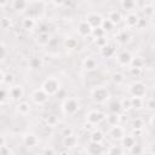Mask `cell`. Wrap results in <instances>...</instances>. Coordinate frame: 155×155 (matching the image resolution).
I'll return each instance as SVG.
<instances>
[{
    "label": "cell",
    "mask_w": 155,
    "mask_h": 155,
    "mask_svg": "<svg viewBox=\"0 0 155 155\" xmlns=\"http://www.w3.org/2000/svg\"><path fill=\"white\" fill-rule=\"evenodd\" d=\"M91 98L97 104H104L110 98V91L105 86H96L91 90Z\"/></svg>",
    "instance_id": "6da1fadb"
},
{
    "label": "cell",
    "mask_w": 155,
    "mask_h": 155,
    "mask_svg": "<svg viewBox=\"0 0 155 155\" xmlns=\"http://www.w3.org/2000/svg\"><path fill=\"white\" fill-rule=\"evenodd\" d=\"M42 90L48 94V96H56L58 93V91L62 88L61 87V82L57 78L54 76H48L44 80V82L41 84Z\"/></svg>",
    "instance_id": "7a4b0ae2"
},
{
    "label": "cell",
    "mask_w": 155,
    "mask_h": 155,
    "mask_svg": "<svg viewBox=\"0 0 155 155\" xmlns=\"http://www.w3.org/2000/svg\"><path fill=\"white\" fill-rule=\"evenodd\" d=\"M80 109V102L74 97H67L62 103V111L65 115H75Z\"/></svg>",
    "instance_id": "3957f363"
},
{
    "label": "cell",
    "mask_w": 155,
    "mask_h": 155,
    "mask_svg": "<svg viewBox=\"0 0 155 155\" xmlns=\"http://www.w3.org/2000/svg\"><path fill=\"white\" fill-rule=\"evenodd\" d=\"M103 120H105V114L101 110H97V109H93V110H90L87 114H86V122L91 126H94V125H99Z\"/></svg>",
    "instance_id": "277c9868"
},
{
    "label": "cell",
    "mask_w": 155,
    "mask_h": 155,
    "mask_svg": "<svg viewBox=\"0 0 155 155\" xmlns=\"http://www.w3.org/2000/svg\"><path fill=\"white\" fill-rule=\"evenodd\" d=\"M128 92H130L131 96H134V97H145L147 86L142 81H133L128 86Z\"/></svg>",
    "instance_id": "5b68a950"
},
{
    "label": "cell",
    "mask_w": 155,
    "mask_h": 155,
    "mask_svg": "<svg viewBox=\"0 0 155 155\" xmlns=\"http://www.w3.org/2000/svg\"><path fill=\"white\" fill-rule=\"evenodd\" d=\"M48 97L50 96L42 90V87L35 88L31 92V94H30V98H31L33 103H35L36 105H44V104H46L47 101H48Z\"/></svg>",
    "instance_id": "8992f818"
},
{
    "label": "cell",
    "mask_w": 155,
    "mask_h": 155,
    "mask_svg": "<svg viewBox=\"0 0 155 155\" xmlns=\"http://www.w3.org/2000/svg\"><path fill=\"white\" fill-rule=\"evenodd\" d=\"M132 58H133V56L131 54L130 51H121V52H119L115 56L116 63L119 65H121V67H128V65H131Z\"/></svg>",
    "instance_id": "52a82bcc"
},
{
    "label": "cell",
    "mask_w": 155,
    "mask_h": 155,
    "mask_svg": "<svg viewBox=\"0 0 155 155\" xmlns=\"http://www.w3.org/2000/svg\"><path fill=\"white\" fill-rule=\"evenodd\" d=\"M103 17L97 13V12H91L88 15H86V21L88 22V24L92 27V28H97V27H101L102 23H103Z\"/></svg>",
    "instance_id": "ba28073f"
},
{
    "label": "cell",
    "mask_w": 155,
    "mask_h": 155,
    "mask_svg": "<svg viewBox=\"0 0 155 155\" xmlns=\"http://www.w3.org/2000/svg\"><path fill=\"white\" fill-rule=\"evenodd\" d=\"M10 97L12 101H19L24 96V88L22 85H12L10 86Z\"/></svg>",
    "instance_id": "9c48e42d"
},
{
    "label": "cell",
    "mask_w": 155,
    "mask_h": 155,
    "mask_svg": "<svg viewBox=\"0 0 155 155\" xmlns=\"http://www.w3.org/2000/svg\"><path fill=\"white\" fill-rule=\"evenodd\" d=\"M109 136H110V138L114 139V140H121V139L124 138V136H125V130H124V127L120 126L119 124H117V125H114V126H111L110 130H109Z\"/></svg>",
    "instance_id": "30bf717a"
},
{
    "label": "cell",
    "mask_w": 155,
    "mask_h": 155,
    "mask_svg": "<svg viewBox=\"0 0 155 155\" xmlns=\"http://www.w3.org/2000/svg\"><path fill=\"white\" fill-rule=\"evenodd\" d=\"M92 27L88 24V22L85 19V21H81L79 24H78V34L82 38H86V36H90L92 34Z\"/></svg>",
    "instance_id": "8fae6325"
},
{
    "label": "cell",
    "mask_w": 155,
    "mask_h": 155,
    "mask_svg": "<svg viewBox=\"0 0 155 155\" xmlns=\"http://www.w3.org/2000/svg\"><path fill=\"white\" fill-rule=\"evenodd\" d=\"M39 137L34 133H25L23 136V144L28 148H34L39 144Z\"/></svg>",
    "instance_id": "7c38bea8"
},
{
    "label": "cell",
    "mask_w": 155,
    "mask_h": 155,
    "mask_svg": "<svg viewBox=\"0 0 155 155\" xmlns=\"http://www.w3.org/2000/svg\"><path fill=\"white\" fill-rule=\"evenodd\" d=\"M139 16L134 12H128L125 17V25L127 28H134L138 25V22H139Z\"/></svg>",
    "instance_id": "4fadbf2b"
},
{
    "label": "cell",
    "mask_w": 155,
    "mask_h": 155,
    "mask_svg": "<svg viewBox=\"0 0 155 155\" xmlns=\"http://www.w3.org/2000/svg\"><path fill=\"white\" fill-rule=\"evenodd\" d=\"M136 144V138L133 137V136H131V134H125L124 136V138L121 139V145H122V148L125 149V150H131V148L133 147Z\"/></svg>",
    "instance_id": "5bb4252c"
},
{
    "label": "cell",
    "mask_w": 155,
    "mask_h": 155,
    "mask_svg": "<svg viewBox=\"0 0 155 155\" xmlns=\"http://www.w3.org/2000/svg\"><path fill=\"white\" fill-rule=\"evenodd\" d=\"M28 65L31 69H41L42 65H44V59L39 56H31L28 59Z\"/></svg>",
    "instance_id": "9a60e30c"
},
{
    "label": "cell",
    "mask_w": 155,
    "mask_h": 155,
    "mask_svg": "<svg viewBox=\"0 0 155 155\" xmlns=\"http://www.w3.org/2000/svg\"><path fill=\"white\" fill-rule=\"evenodd\" d=\"M82 68L86 70V71H92L97 68V61L92 57H86L84 61H82Z\"/></svg>",
    "instance_id": "2e32d148"
},
{
    "label": "cell",
    "mask_w": 155,
    "mask_h": 155,
    "mask_svg": "<svg viewBox=\"0 0 155 155\" xmlns=\"http://www.w3.org/2000/svg\"><path fill=\"white\" fill-rule=\"evenodd\" d=\"M51 41V36L48 34V31H41L38 34V38H36V42L40 45V46H47Z\"/></svg>",
    "instance_id": "e0dca14e"
},
{
    "label": "cell",
    "mask_w": 155,
    "mask_h": 155,
    "mask_svg": "<svg viewBox=\"0 0 155 155\" xmlns=\"http://www.w3.org/2000/svg\"><path fill=\"white\" fill-rule=\"evenodd\" d=\"M64 47L67 48V50H70V51H74V50H76L78 48V46H79V42H78V40L75 39V38H73V36H67L65 39H64Z\"/></svg>",
    "instance_id": "ac0fdd59"
},
{
    "label": "cell",
    "mask_w": 155,
    "mask_h": 155,
    "mask_svg": "<svg viewBox=\"0 0 155 155\" xmlns=\"http://www.w3.org/2000/svg\"><path fill=\"white\" fill-rule=\"evenodd\" d=\"M104 140V134L101 130H93L91 133H90V142H93V143H102Z\"/></svg>",
    "instance_id": "d6986e66"
},
{
    "label": "cell",
    "mask_w": 155,
    "mask_h": 155,
    "mask_svg": "<svg viewBox=\"0 0 155 155\" xmlns=\"http://www.w3.org/2000/svg\"><path fill=\"white\" fill-rule=\"evenodd\" d=\"M120 6L122 10H125L127 12H133V10L137 7V2H136V0H121Z\"/></svg>",
    "instance_id": "ffe728a7"
},
{
    "label": "cell",
    "mask_w": 155,
    "mask_h": 155,
    "mask_svg": "<svg viewBox=\"0 0 155 155\" xmlns=\"http://www.w3.org/2000/svg\"><path fill=\"white\" fill-rule=\"evenodd\" d=\"M108 19H109L114 25H116V24H119V23L122 21V15H121L120 11L113 10V11L109 12V15H108Z\"/></svg>",
    "instance_id": "44dd1931"
},
{
    "label": "cell",
    "mask_w": 155,
    "mask_h": 155,
    "mask_svg": "<svg viewBox=\"0 0 155 155\" xmlns=\"http://www.w3.org/2000/svg\"><path fill=\"white\" fill-rule=\"evenodd\" d=\"M17 113L22 116H25L30 113V104L28 102H19L17 104Z\"/></svg>",
    "instance_id": "7402d4cb"
},
{
    "label": "cell",
    "mask_w": 155,
    "mask_h": 155,
    "mask_svg": "<svg viewBox=\"0 0 155 155\" xmlns=\"http://www.w3.org/2000/svg\"><path fill=\"white\" fill-rule=\"evenodd\" d=\"M76 144H78V138L74 134L63 137V145L65 148H74V147H76Z\"/></svg>",
    "instance_id": "603a6c76"
},
{
    "label": "cell",
    "mask_w": 155,
    "mask_h": 155,
    "mask_svg": "<svg viewBox=\"0 0 155 155\" xmlns=\"http://www.w3.org/2000/svg\"><path fill=\"white\" fill-rule=\"evenodd\" d=\"M105 120H107V122H108V125L109 126H114V125H117L119 122H120V114H117V113H111L110 111V114H105Z\"/></svg>",
    "instance_id": "cb8c5ba5"
},
{
    "label": "cell",
    "mask_w": 155,
    "mask_h": 155,
    "mask_svg": "<svg viewBox=\"0 0 155 155\" xmlns=\"http://www.w3.org/2000/svg\"><path fill=\"white\" fill-rule=\"evenodd\" d=\"M87 153L88 154H101V153H103V145H102V143H93V142H91L88 144Z\"/></svg>",
    "instance_id": "d4e9b609"
},
{
    "label": "cell",
    "mask_w": 155,
    "mask_h": 155,
    "mask_svg": "<svg viewBox=\"0 0 155 155\" xmlns=\"http://www.w3.org/2000/svg\"><path fill=\"white\" fill-rule=\"evenodd\" d=\"M101 54H102V57H104V58H110V57H113V56L115 54V48H114V46L108 44L107 46L102 47V48H101Z\"/></svg>",
    "instance_id": "484cf974"
},
{
    "label": "cell",
    "mask_w": 155,
    "mask_h": 155,
    "mask_svg": "<svg viewBox=\"0 0 155 155\" xmlns=\"http://www.w3.org/2000/svg\"><path fill=\"white\" fill-rule=\"evenodd\" d=\"M28 6V0H12V8L16 11H24Z\"/></svg>",
    "instance_id": "4316f807"
},
{
    "label": "cell",
    "mask_w": 155,
    "mask_h": 155,
    "mask_svg": "<svg viewBox=\"0 0 155 155\" xmlns=\"http://www.w3.org/2000/svg\"><path fill=\"white\" fill-rule=\"evenodd\" d=\"M35 27V21L31 17H24L22 19V28L24 30H33Z\"/></svg>",
    "instance_id": "83f0119b"
},
{
    "label": "cell",
    "mask_w": 155,
    "mask_h": 155,
    "mask_svg": "<svg viewBox=\"0 0 155 155\" xmlns=\"http://www.w3.org/2000/svg\"><path fill=\"white\" fill-rule=\"evenodd\" d=\"M131 104H132V109H136V110H139L144 107V99L143 97H134L132 96L131 97Z\"/></svg>",
    "instance_id": "f1b7e54d"
},
{
    "label": "cell",
    "mask_w": 155,
    "mask_h": 155,
    "mask_svg": "<svg viewBox=\"0 0 155 155\" xmlns=\"http://www.w3.org/2000/svg\"><path fill=\"white\" fill-rule=\"evenodd\" d=\"M130 39H131V35H130V33L127 30H121V31H119L116 34V40L120 44H126V42L130 41Z\"/></svg>",
    "instance_id": "f546056e"
},
{
    "label": "cell",
    "mask_w": 155,
    "mask_h": 155,
    "mask_svg": "<svg viewBox=\"0 0 155 155\" xmlns=\"http://www.w3.org/2000/svg\"><path fill=\"white\" fill-rule=\"evenodd\" d=\"M142 12H143V15H144L145 18H151L155 15V7L151 4H147V5L143 6Z\"/></svg>",
    "instance_id": "4dcf8cb0"
},
{
    "label": "cell",
    "mask_w": 155,
    "mask_h": 155,
    "mask_svg": "<svg viewBox=\"0 0 155 155\" xmlns=\"http://www.w3.org/2000/svg\"><path fill=\"white\" fill-rule=\"evenodd\" d=\"M110 79H111L113 84H115V85H121V84L125 81V75H124L121 71H114V73L111 74Z\"/></svg>",
    "instance_id": "1f68e13d"
},
{
    "label": "cell",
    "mask_w": 155,
    "mask_h": 155,
    "mask_svg": "<svg viewBox=\"0 0 155 155\" xmlns=\"http://www.w3.org/2000/svg\"><path fill=\"white\" fill-rule=\"evenodd\" d=\"M2 86H12L13 82H15V75L12 73H6L4 79L0 81Z\"/></svg>",
    "instance_id": "d6a6232c"
},
{
    "label": "cell",
    "mask_w": 155,
    "mask_h": 155,
    "mask_svg": "<svg viewBox=\"0 0 155 155\" xmlns=\"http://www.w3.org/2000/svg\"><path fill=\"white\" fill-rule=\"evenodd\" d=\"M109 110L111 113H117L120 114V111L122 110V107H121V103L120 101H113L109 103Z\"/></svg>",
    "instance_id": "836d02e7"
},
{
    "label": "cell",
    "mask_w": 155,
    "mask_h": 155,
    "mask_svg": "<svg viewBox=\"0 0 155 155\" xmlns=\"http://www.w3.org/2000/svg\"><path fill=\"white\" fill-rule=\"evenodd\" d=\"M58 122H59V119H58V116L54 115V114H51V115H48V116L46 117V125H47L48 127H54V126L58 125Z\"/></svg>",
    "instance_id": "e575fe53"
},
{
    "label": "cell",
    "mask_w": 155,
    "mask_h": 155,
    "mask_svg": "<svg viewBox=\"0 0 155 155\" xmlns=\"http://www.w3.org/2000/svg\"><path fill=\"white\" fill-rule=\"evenodd\" d=\"M131 126H132V128H133L134 131H140V130L144 127V120L140 119V117H136V119L132 120Z\"/></svg>",
    "instance_id": "d590c367"
},
{
    "label": "cell",
    "mask_w": 155,
    "mask_h": 155,
    "mask_svg": "<svg viewBox=\"0 0 155 155\" xmlns=\"http://www.w3.org/2000/svg\"><path fill=\"white\" fill-rule=\"evenodd\" d=\"M7 98H11L10 97V90H7L5 86L1 87V92H0V103L1 105H4L7 101Z\"/></svg>",
    "instance_id": "8d00e7d4"
},
{
    "label": "cell",
    "mask_w": 155,
    "mask_h": 155,
    "mask_svg": "<svg viewBox=\"0 0 155 155\" xmlns=\"http://www.w3.org/2000/svg\"><path fill=\"white\" fill-rule=\"evenodd\" d=\"M130 67H132V68H140V69H143V67H144V59H143L142 57H133Z\"/></svg>",
    "instance_id": "74e56055"
},
{
    "label": "cell",
    "mask_w": 155,
    "mask_h": 155,
    "mask_svg": "<svg viewBox=\"0 0 155 155\" xmlns=\"http://www.w3.org/2000/svg\"><path fill=\"white\" fill-rule=\"evenodd\" d=\"M120 103H121V107H122V110H125V111H128L130 109H132V104H131V98H128V97H124L121 101H120Z\"/></svg>",
    "instance_id": "f35d334b"
},
{
    "label": "cell",
    "mask_w": 155,
    "mask_h": 155,
    "mask_svg": "<svg viewBox=\"0 0 155 155\" xmlns=\"http://www.w3.org/2000/svg\"><path fill=\"white\" fill-rule=\"evenodd\" d=\"M105 30L102 28V27H97V28H93L92 29V36H93V39H97V38H101V36H104L105 35Z\"/></svg>",
    "instance_id": "ab89813d"
},
{
    "label": "cell",
    "mask_w": 155,
    "mask_h": 155,
    "mask_svg": "<svg viewBox=\"0 0 155 155\" xmlns=\"http://www.w3.org/2000/svg\"><path fill=\"white\" fill-rule=\"evenodd\" d=\"M94 44L99 47V50L102 48V47H104V46H107L108 45V39L105 38V35L104 36H101V38H97V39H94Z\"/></svg>",
    "instance_id": "60d3db41"
},
{
    "label": "cell",
    "mask_w": 155,
    "mask_h": 155,
    "mask_svg": "<svg viewBox=\"0 0 155 155\" xmlns=\"http://www.w3.org/2000/svg\"><path fill=\"white\" fill-rule=\"evenodd\" d=\"M0 154H2V155H13L15 151L10 148V145L4 144V145H0Z\"/></svg>",
    "instance_id": "b9f144b4"
},
{
    "label": "cell",
    "mask_w": 155,
    "mask_h": 155,
    "mask_svg": "<svg viewBox=\"0 0 155 155\" xmlns=\"http://www.w3.org/2000/svg\"><path fill=\"white\" fill-rule=\"evenodd\" d=\"M125 151V149L122 148V145H113L110 149H108L107 150V153H109V154H122Z\"/></svg>",
    "instance_id": "7bdbcfd3"
},
{
    "label": "cell",
    "mask_w": 155,
    "mask_h": 155,
    "mask_svg": "<svg viewBox=\"0 0 155 155\" xmlns=\"http://www.w3.org/2000/svg\"><path fill=\"white\" fill-rule=\"evenodd\" d=\"M105 31H109V30H111L113 29V27H114V24L107 18V19H103V23H102V25H101Z\"/></svg>",
    "instance_id": "ee69618b"
},
{
    "label": "cell",
    "mask_w": 155,
    "mask_h": 155,
    "mask_svg": "<svg viewBox=\"0 0 155 155\" xmlns=\"http://www.w3.org/2000/svg\"><path fill=\"white\" fill-rule=\"evenodd\" d=\"M11 27V19L7 17H2L1 18V28L2 29H8Z\"/></svg>",
    "instance_id": "f6af8a7d"
},
{
    "label": "cell",
    "mask_w": 155,
    "mask_h": 155,
    "mask_svg": "<svg viewBox=\"0 0 155 155\" xmlns=\"http://www.w3.org/2000/svg\"><path fill=\"white\" fill-rule=\"evenodd\" d=\"M144 150H143V148L140 147V145H138L137 143L131 148V150H130V153H132V154H142Z\"/></svg>",
    "instance_id": "bcb514c9"
},
{
    "label": "cell",
    "mask_w": 155,
    "mask_h": 155,
    "mask_svg": "<svg viewBox=\"0 0 155 155\" xmlns=\"http://www.w3.org/2000/svg\"><path fill=\"white\" fill-rule=\"evenodd\" d=\"M145 107H147L148 110H155V98L148 99L147 103H145Z\"/></svg>",
    "instance_id": "7dc6e473"
},
{
    "label": "cell",
    "mask_w": 155,
    "mask_h": 155,
    "mask_svg": "<svg viewBox=\"0 0 155 155\" xmlns=\"http://www.w3.org/2000/svg\"><path fill=\"white\" fill-rule=\"evenodd\" d=\"M61 134L63 136V137H65V136H70V134H73V128L71 127H64L63 130H62V132H61Z\"/></svg>",
    "instance_id": "c3c4849f"
},
{
    "label": "cell",
    "mask_w": 155,
    "mask_h": 155,
    "mask_svg": "<svg viewBox=\"0 0 155 155\" xmlns=\"http://www.w3.org/2000/svg\"><path fill=\"white\" fill-rule=\"evenodd\" d=\"M0 47H1V48H0V50H1V59L4 61V59L6 58V52H7V50H6V45H5L4 41L1 42V46H0Z\"/></svg>",
    "instance_id": "681fc988"
},
{
    "label": "cell",
    "mask_w": 155,
    "mask_h": 155,
    "mask_svg": "<svg viewBox=\"0 0 155 155\" xmlns=\"http://www.w3.org/2000/svg\"><path fill=\"white\" fill-rule=\"evenodd\" d=\"M130 70H131V74L132 75H136V76H138V75H140L142 74V71H143V69H140V68H130Z\"/></svg>",
    "instance_id": "f907efd6"
},
{
    "label": "cell",
    "mask_w": 155,
    "mask_h": 155,
    "mask_svg": "<svg viewBox=\"0 0 155 155\" xmlns=\"http://www.w3.org/2000/svg\"><path fill=\"white\" fill-rule=\"evenodd\" d=\"M68 0H52V2L54 4V6H63L67 4Z\"/></svg>",
    "instance_id": "816d5d0a"
},
{
    "label": "cell",
    "mask_w": 155,
    "mask_h": 155,
    "mask_svg": "<svg viewBox=\"0 0 155 155\" xmlns=\"http://www.w3.org/2000/svg\"><path fill=\"white\" fill-rule=\"evenodd\" d=\"M42 153H44V154H56L57 150L53 149V148H45V149L42 150Z\"/></svg>",
    "instance_id": "f5cc1de1"
},
{
    "label": "cell",
    "mask_w": 155,
    "mask_h": 155,
    "mask_svg": "<svg viewBox=\"0 0 155 155\" xmlns=\"http://www.w3.org/2000/svg\"><path fill=\"white\" fill-rule=\"evenodd\" d=\"M64 94H65V92H64V91H63V90L61 88V90L58 91V93H57L56 96H57V98H59V99H63V101H64V99L67 98V97H64Z\"/></svg>",
    "instance_id": "db71d44e"
},
{
    "label": "cell",
    "mask_w": 155,
    "mask_h": 155,
    "mask_svg": "<svg viewBox=\"0 0 155 155\" xmlns=\"http://www.w3.org/2000/svg\"><path fill=\"white\" fill-rule=\"evenodd\" d=\"M8 2H10V0H0V7L1 8H5Z\"/></svg>",
    "instance_id": "11a10c76"
},
{
    "label": "cell",
    "mask_w": 155,
    "mask_h": 155,
    "mask_svg": "<svg viewBox=\"0 0 155 155\" xmlns=\"http://www.w3.org/2000/svg\"><path fill=\"white\" fill-rule=\"evenodd\" d=\"M145 24H147V23H145V19H142V18H140L139 22H138V25H137V27H138V28H143Z\"/></svg>",
    "instance_id": "9f6ffc18"
},
{
    "label": "cell",
    "mask_w": 155,
    "mask_h": 155,
    "mask_svg": "<svg viewBox=\"0 0 155 155\" xmlns=\"http://www.w3.org/2000/svg\"><path fill=\"white\" fill-rule=\"evenodd\" d=\"M150 125H151L153 127H155V114L150 117Z\"/></svg>",
    "instance_id": "6f0895ef"
},
{
    "label": "cell",
    "mask_w": 155,
    "mask_h": 155,
    "mask_svg": "<svg viewBox=\"0 0 155 155\" xmlns=\"http://www.w3.org/2000/svg\"><path fill=\"white\" fill-rule=\"evenodd\" d=\"M150 153H153V154H155V142L150 145Z\"/></svg>",
    "instance_id": "680465c9"
},
{
    "label": "cell",
    "mask_w": 155,
    "mask_h": 155,
    "mask_svg": "<svg viewBox=\"0 0 155 155\" xmlns=\"http://www.w3.org/2000/svg\"><path fill=\"white\" fill-rule=\"evenodd\" d=\"M28 1H31V2H40V1H42V0H28Z\"/></svg>",
    "instance_id": "91938a15"
}]
</instances>
